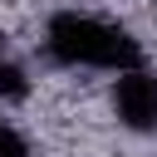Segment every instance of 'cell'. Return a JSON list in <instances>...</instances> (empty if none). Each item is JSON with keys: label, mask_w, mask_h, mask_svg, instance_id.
Instances as JSON below:
<instances>
[{"label": "cell", "mask_w": 157, "mask_h": 157, "mask_svg": "<svg viewBox=\"0 0 157 157\" xmlns=\"http://www.w3.org/2000/svg\"><path fill=\"white\" fill-rule=\"evenodd\" d=\"M29 88H34L29 69H25L15 54H0V103H25Z\"/></svg>", "instance_id": "3957f363"}, {"label": "cell", "mask_w": 157, "mask_h": 157, "mask_svg": "<svg viewBox=\"0 0 157 157\" xmlns=\"http://www.w3.org/2000/svg\"><path fill=\"white\" fill-rule=\"evenodd\" d=\"M0 157H34L29 142H25V132L15 123H5V118H0Z\"/></svg>", "instance_id": "277c9868"}, {"label": "cell", "mask_w": 157, "mask_h": 157, "mask_svg": "<svg viewBox=\"0 0 157 157\" xmlns=\"http://www.w3.org/2000/svg\"><path fill=\"white\" fill-rule=\"evenodd\" d=\"M113 118L132 132H157V74L152 69H132L113 78Z\"/></svg>", "instance_id": "7a4b0ae2"}, {"label": "cell", "mask_w": 157, "mask_h": 157, "mask_svg": "<svg viewBox=\"0 0 157 157\" xmlns=\"http://www.w3.org/2000/svg\"><path fill=\"white\" fill-rule=\"evenodd\" d=\"M44 54L59 69H88V74H132L142 69V44L118 20L88 15V10H59L44 25Z\"/></svg>", "instance_id": "6da1fadb"}]
</instances>
